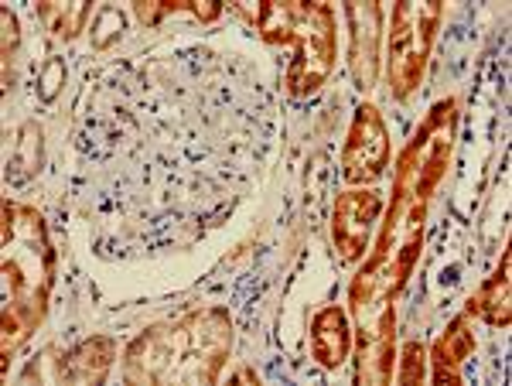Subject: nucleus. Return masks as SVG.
Wrapping results in <instances>:
<instances>
[{"label": "nucleus", "mask_w": 512, "mask_h": 386, "mask_svg": "<svg viewBox=\"0 0 512 386\" xmlns=\"http://www.w3.org/2000/svg\"><path fill=\"white\" fill-rule=\"evenodd\" d=\"M233 346L226 311H192L178 322L144 332L127 349L130 383H212Z\"/></svg>", "instance_id": "f257e3e1"}, {"label": "nucleus", "mask_w": 512, "mask_h": 386, "mask_svg": "<svg viewBox=\"0 0 512 386\" xmlns=\"http://www.w3.org/2000/svg\"><path fill=\"white\" fill-rule=\"evenodd\" d=\"M4 339L0 356L11 359L21 342L41 325L45 301L55 277V253L45 233V219L35 209L4 202Z\"/></svg>", "instance_id": "f03ea898"}, {"label": "nucleus", "mask_w": 512, "mask_h": 386, "mask_svg": "<svg viewBox=\"0 0 512 386\" xmlns=\"http://www.w3.org/2000/svg\"><path fill=\"white\" fill-rule=\"evenodd\" d=\"M253 24L267 45L291 48L284 86L291 96H311L335 69V14L321 0H263Z\"/></svg>", "instance_id": "7ed1b4c3"}, {"label": "nucleus", "mask_w": 512, "mask_h": 386, "mask_svg": "<svg viewBox=\"0 0 512 386\" xmlns=\"http://www.w3.org/2000/svg\"><path fill=\"white\" fill-rule=\"evenodd\" d=\"M454 137V100H441L431 106L427 120L417 127L414 141L403 147L396 161V195L393 209L407 212V205H424L437 182L448 171Z\"/></svg>", "instance_id": "20e7f679"}, {"label": "nucleus", "mask_w": 512, "mask_h": 386, "mask_svg": "<svg viewBox=\"0 0 512 386\" xmlns=\"http://www.w3.org/2000/svg\"><path fill=\"white\" fill-rule=\"evenodd\" d=\"M441 14V0H400L393 7L390 38H386V76L393 100H410V93L424 79Z\"/></svg>", "instance_id": "39448f33"}, {"label": "nucleus", "mask_w": 512, "mask_h": 386, "mask_svg": "<svg viewBox=\"0 0 512 386\" xmlns=\"http://www.w3.org/2000/svg\"><path fill=\"white\" fill-rule=\"evenodd\" d=\"M390 168V134L373 103H362L355 110L342 147V175L349 185H373Z\"/></svg>", "instance_id": "423d86ee"}, {"label": "nucleus", "mask_w": 512, "mask_h": 386, "mask_svg": "<svg viewBox=\"0 0 512 386\" xmlns=\"http://www.w3.org/2000/svg\"><path fill=\"white\" fill-rule=\"evenodd\" d=\"M379 216H383V195L376 188H355V192L338 195L332 216V240L345 264H355L369 250Z\"/></svg>", "instance_id": "0eeeda50"}, {"label": "nucleus", "mask_w": 512, "mask_h": 386, "mask_svg": "<svg viewBox=\"0 0 512 386\" xmlns=\"http://www.w3.org/2000/svg\"><path fill=\"white\" fill-rule=\"evenodd\" d=\"M345 18H349V69L352 79L362 93L376 86L379 76V38H383V11H379L376 0H352L345 7Z\"/></svg>", "instance_id": "6e6552de"}, {"label": "nucleus", "mask_w": 512, "mask_h": 386, "mask_svg": "<svg viewBox=\"0 0 512 386\" xmlns=\"http://www.w3.org/2000/svg\"><path fill=\"white\" fill-rule=\"evenodd\" d=\"M352 328L342 305H328L311 318V359L325 369H338L349 359Z\"/></svg>", "instance_id": "1a4fd4ad"}, {"label": "nucleus", "mask_w": 512, "mask_h": 386, "mask_svg": "<svg viewBox=\"0 0 512 386\" xmlns=\"http://www.w3.org/2000/svg\"><path fill=\"white\" fill-rule=\"evenodd\" d=\"M393 308L383 311L376 328L362 332L359 346V380L362 383H386L393 376Z\"/></svg>", "instance_id": "9d476101"}, {"label": "nucleus", "mask_w": 512, "mask_h": 386, "mask_svg": "<svg viewBox=\"0 0 512 386\" xmlns=\"http://www.w3.org/2000/svg\"><path fill=\"white\" fill-rule=\"evenodd\" d=\"M475 352V335L468 328V318H454L448 332L434 346V383H461L458 366Z\"/></svg>", "instance_id": "9b49d317"}, {"label": "nucleus", "mask_w": 512, "mask_h": 386, "mask_svg": "<svg viewBox=\"0 0 512 386\" xmlns=\"http://www.w3.org/2000/svg\"><path fill=\"white\" fill-rule=\"evenodd\" d=\"M509 264H512V257H509V250L502 253V264L499 270L489 277V281L482 284V291L475 294L472 301H468V311L472 315H482L489 325H502L506 328L512 322V308H509Z\"/></svg>", "instance_id": "f8f14e48"}, {"label": "nucleus", "mask_w": 512, "mask_h": 386, "mask_svg": "<svg viewBox=\"0 0 512 386\" xmlns=\"http://www.w3.org/2000/svg\"><path fill=\"white\" fill-rule=\"evenodd\" d=\"M113 356H117V346L110 339H89L76 352H69L59 376L69 383H99L110 369Z\"/></svg>", "instance_id": "ddd939ff"}, {"label": "nucleus", "mask_w": 512, "mask_h": 386, "mask_svg": "<svg viewBox=\"0 0 512 386\" xmlns=\"http://www.w3.org/2000/svg\"><path fill=\"white\" fill-rule=\"evenodd\" d=\"M89 14H93V4L89 0H76V4H59V0H41L38 4V18L52 31L55 38H76L82 28H86Z\"/></svg>", "instance_id": "4468645a"}, {"label": "nucleus", "mask_w": 512, "mask_h": 386, "mask_svg": "<svg viewBox=\"0 0 512 386\" xmlns=\"http://www.w3.org/2000/svg\"><path fill=\"white\" fill-rule=\"evenodd\" d=\"M427 373V349L420 346V342H407L403 346V356H400V373H396V380H400L403 386H414L424 380Z\"/></svg>", "instance_id": "2eb2a0df"}, {"label": "nucleus", "mask_w": 512, "mask_h": 386, "mask_svg": "<svg viewBox=\"0 0 512 386\" xmlns=\"http://www.w3.org/2000/svg\"><path fill=\"white\" fill-rule=\"evenodd\" d=\"M120 35H123V14L117 11V7H106V11H99L93 45L106 48V45H113V41H117Z\"/></svg>", "instance_id": "dca6fc26"}, {"label": "nucleus", "mask_w": 512, "mask_h": 386, "mask_svg": "<svg viewBox=\"0 0 512 386\" xmlns=\"http://www.w3.org/2000/svg\"><path fill=\"white\" fill-rule=\"evenodd\" d=\"M65 86V62L62 59H48L41 69V100L52 103L59 96V89Z\"/></svg>", "instance_id": "f3484780"}, {"label": "nucleus", "mask_w": 512, "mask_h": 386, "mask_svg": "<svg viewBox=\"0 0 512 386\" xmlns=\"http://www.w3.org/2000/svg\"><path fill=\"white\" fill-rule=\"evenodd\" d=\"M0 21H4V48H0V55H4V65H11L14 45H18V18L4 7V11H0Z\"/></svg>", "instance_id": "a211bd4d"}]
</instances>
